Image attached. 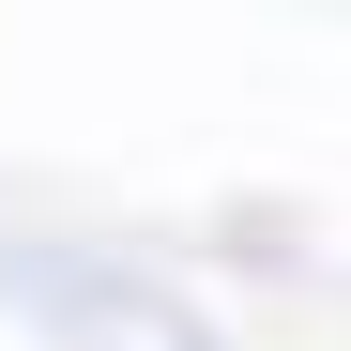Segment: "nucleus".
Instances as JSON below:
<instances>
[]
</instances>
